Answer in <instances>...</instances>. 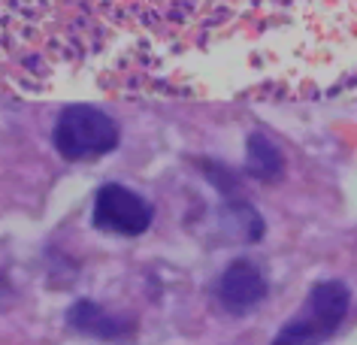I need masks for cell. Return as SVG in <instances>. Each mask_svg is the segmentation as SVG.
<instances>
[{
  "label": "cell",
  "mask_w": 357,
  "mask_h": 345,
  "mask_svg": "<svg viewBox=\"0 0 357 345\" xmlns=\"http://www.w3.org/2000/svg\"><path fill=\"white\" fill-rule=\"evenodd\" d=\"M52 146L64 161H94L119 146V125L97 106H67L55 121Z\"/></svg>",
  "instance_id": "2"
},
{
  "label": "cell",
  "mask_w": 357,
  "mask_h": 345,
  "mask_svg": "<svg viewBox=\"0 0 357 345\" xmlns=\"http://www.w3.org/2000/svg\"><path fill=\"white\" fill-rule=\"evenodd\" d=\"M348 306H351V294L339 279L318 282L309 291L306 303L288 324L279 330L273 345H321L339 330L345 321Z\"/></svg>",
  "instance_id": "1"
},
{
  "label": "cell",
  "mask_w": 357,
  "mask_h": 345,
  "mask_svg": "<svg viewBox=\"0 0 357 345\" xmlns=\"http://www.w3.org/2000/svg\"><path fill=\"white\" fill-rule=\"evenodd\" d=\"M67 324L76 333H85L91 339H103V342H121L133 333V324H128L124 318L106 312L103 306H97L94 300H76L67 309Z\"/></svg>",
  "instance_id": "5"
},
{
  "label": "cell",
  "mask_w": 357,
  "mask_h": 345,
  "mask_svg": "<svg viewBox=\"0 0 357 345\" xmlns=\"http://www.w3.org/2000/svg\"><path fill=\"white\" fill-rule=\"evenodd\" d=\"M266 291H270V285H266L264 270L252 261L239 258L221 273L215 294H218V303L225 306L230 315H245V312H252L255 306H261Z\"/></svg>",
  "instance_id": "4"
},
{
  "label": "cell",
  "mask_w": 357,
  "mask_h": 345,
  "mask_svg": "<svg viewBox=\"0 0 357 345\" xmlns=\"http://www.w3.org/2000/svg\"><path fill=\"white\" fill-rule=\"evenodd\" d=\"M248 173L255 176V179H275V176H282V155L279 148H275L270 139L264 137H252L248 139Z\"/></svg>",
  "instance_id": "6"
},
{
  "label": "cell",
  "mask_w": 357,
  "mask_h": 345,
  "mask_svg": "<svg viewBox=\"0 0 357 345\" xmlns=\"http://www.w3.org/2000/svg\"><path fill=\"white\" fill-rule=\"evenodd\" d=\"M155 206L124 185H103L94 197V227L115 236H139L151 227Z\"/></svg>",
  "instance_id": "3"
}]
</instances>
